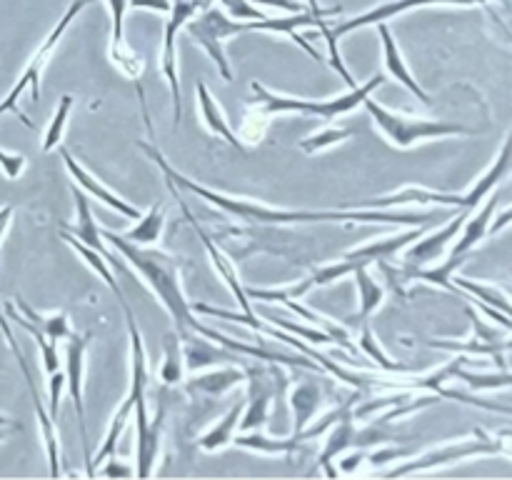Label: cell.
<instances>
[{
  "instance_id": "obj_47",
  "label": "cell",
  "mask_w": 512,
  "mask_h": 480,
  "mask_svg": "<svg viewBox=\"0 0 512 480\" xmlns=\"http://www.w3.org/2000/svg\"><path fill=\"white\" fill-rule=\"evenodd\" d=\"M110 18H113V45L125 43L123 40V23H125V10H128V0H108Z\"/></svg>"
},
{
  "instance_id": "obj_36",
  "label": "cell",
  "mask_w": 512,
  "mask_h": 480,
  "mask_svg": "<svg viewBox=\"0 0 512 480\" xmlns=\"http://www.w3.org/2000/svg\"><path fill=\"white\" fill-rule=\"evenodd\" d=\"M185 360H183V345L178 343V335L168 333L163 343V363H160L158 375L165 385H175L183 380Z\"/></svg>"
},
{
  "instance_id": "obj_14",
  "label": "cell",
  "mask_w": 512,
  "mask_h": 480,
  "mask_svg": "<svg viewBox=\"0 0 512 480\" xmlns=\"http://www.w3.org/2000/svg\"><path fill=\"white\" fill-rule=\"evenodd\" d=\"M470 213H473V210L460 208V213L453 215V218H450L443 228L435 230L433 235H428V238H423V235H420L423 240H418L415 245H410L408 253H405V268H408V273L413 275L415 270L430 268L433 263H438V260L443 258L445 248H448V245L458 238V233L463 230L465 220L470 218Z\"/></svg>"
},
{
  "instance_id": "obj_13",
  "label": "cell",
  "mask_w": 512,
  "mask_h": 480,
  "mask_svg": "<svg viewBox=\"0 0 512 480\" xmlns=\"http://www.w3.org/2000/svg\"><path fill=\"white\" fill-rule=\"evenodd\" d=\"M340 8H320V10H300V13L288 15V18H263V20H248V30H260V33H275V35H288L293 38L310 58L315 60H323V55L313 48L305 38H300L298 28L308 25V28H323L328 20L325 18H333L338 15Z\"/></svg>"
},
{
  "instance_id": "obj_38",
  "label": "cell",
  "mask_w": 512,
  "mask_h": 480,
  "mask_svg": "<svg viewBox=\"0 0 512 480\" xmlns=\"http://www.w3.org/2000/svg\"><path fill=\"white\" fill-rule=\"evenodd\" d=\"M353 135H355V128H348V125H330V128H323L318 130V133L300 140L298 148L305 150L308 155H313V153H320V150L333 148V145L338 143H345V140L353 138Z\"/></svg>"
},
{
  "instance_id": "obj_41",
  "label": "cell",
  "mask_w": 512,
  "mask_h": 480,
  "mask_svg": "<svg viewBox=\"0 0 512 480\" xmlns=\"http://www.w3.org/2000/svg\"><path fill=\"white\" fill-rule=\"evenodd\" d=\"M110 60H113V65L125 75V78L138 80L140 75H143V58H140L138 53H133L125 43L110 45Z\"/></svg>"
},
{
  "instance_id": "obj_3",
  "label": "cell",
  "mask_w": 512,
  "mask_h": 480,
  "mask_svg": "<svg viewBox=\"0 0 512 480\" xmlns=\"http://www.w3.org/2000/svg\"><path fill=\"white\" fill-rule=\"evenodd\" d=\"M125 320H128L130 335V390L135 395V475L150 478L155 468V460L160 453V438H163V410L158 418H150L148 413V353H145L143 335H140L135 315L130 310L128 300H123Z\"/></svg>"
},
{
  "instance_id": "obj_12",
  "label": "cell",
  "mask_w": 512,
  "mask_h": 480,
  "mask_svg": "<svg viewBox=\"0 0 512 480\" xmlns=\"http://www.w3.org/2000/svg\"><path fill=\"white\" fill-rule=\"evenodd\" d=\"M470 320H473L475 335L470 340H425L428 348H438V350H450V353H463V355H490V358L498 363V368H505L503 355L512 350V340H503L500 333H495L493 328L483 323L478 315L473 313V308H468Z\"/></svg>"
},
{
  "instance_id": "obj_50",
  "label": "cell",
  "mask_w": 512,
  "mask_h": 480,
  "mask_svg": "<svg viewBox=\"0 0 512 480\" xmlns=\"http://www.w3.org/2000/svg\"><path fill=\"white\" fill-rule=\"evenodd\" d=\"M253 5H265V8H278V10H290V13H300L303 5L300 0H250Z\"/></svg>"
},
{
  "instance_id": "obj_9",
  "label": "cell",
  "mask_w": 512,
  "mask_h": 480,
  "mask_svg": "<svg viewBox=\"0 0 512 480\" xmlns=\"http://www.w3.org/2000/svg\"><path fill=\"white\" fill-rule=\"evenodd\" d=\"M93 333L75 335L70 333L68 343H65V388H68L70 398H73L75 415H78V428H80V440H83V453H85V473L95 475L93 470V450H90V438H88V425H85V353H88V345Z\"/></svg>"
},
{
  "instance_id": "obj_39",
  "label": "cell",
  "mask_w": 512,
  "mask_h": 480,
  "mask_svg": "<svg viewBox=\"0 0 512 480\" xmlns=\"http://www.w3.org/2000/svg\"><path fill=\"white\" fill-rule=\"evenodd\" d=\"M73 103H75L73 95H63V98L58 100V108H55L53 118H50L48 128H45V135H43V153H50V150H55L60 143H63L65 125H68Z\"/></svg>"
},
{
  "instance_id": "obj_46",
  "label": "cell",
  "mask_w": 512,
  "mask_h": 480,
  "mask_svg": "<svg viewBox=\"0 0 512 480\" xmlns=\"http://www.w3.org/2000/svg\"><path fill=\"white\" fill-rule=\"evenodd\" d=\"M48 383H50V398H48V413L58 420L60 413V395L65 390V370H55L53 375H48Z\"/></svg>"
},
{
  "instance_id": "obj_42",
  "label": "cell",
  "mask_w": 512,
  "mask_h": 480,
  "mask_svg": "<svg viewBox=\"0 0 512 480\" xmlns=\"http://www.w3.org/2000/svg\"><path fill=\"white\" fill-rule=\"evenodd\" d=\"M270 325H275V328L285 330V333L290 335H300V338H308L313 340V343H335L333 335L328 333V330L318 328V325H303V323H290V320H283V318H273L270 315L268 318Z\"/></svg>"
},
{
  "instance_id": "obj_25",
  "label": "cell",
  "mask_w": 512,
  "mask_h": 480,
  "mask_svg": "<svg viewBox=\"0 0 512 480\" xmlns=\"http://www.w3.org/2000/svg\"><path fill=\"white\" fill-rule=\"evenodd\" d=\"M498 200H500V193H490L488 203L480 208V213L465 220L463 230L458 233V243H455L450 258L463 260L465 263V258H468L470 250H473L480 240H485V235H488V228H490V220H493L495 208H498Z\"/></svg>"
},
{
  "instance_id": "obj_5",
  "label": "cell",
  "mask_w": 512,
  "mask_h": 480,
  "mask_svg": "<svg viewBox=\"0 0 512 480\" xmlns=\"http://www.w3.org/2000/svg\"><path fill=\"white\" fill-rule=\"evenodd\" d=\"M385 83L383 73H375L368 83L355 85L348 93L338 95V98L328 100H305V98H290V95H278L273 90L265 88L263 83H253L250 90L255 95V105L265 110L270 115H285V113H308V115H320L325 120H335L340 115H348L350 110H355L358 105H363V100L368 95H373V90H378Z\"/></svg>"
},
{
  "instance_id": "obj_20",
  "label": "cell",
  "mask_w": 512,
  "mask_h": 480,
  "mask_svg": "<svg viewBox=\"0 0 512 480\" xmlns=\"http://www.w3.org/2000/svg\"><path fill=\"white\" fill-rule=\"evenodd\" d=\"M180 338V335H178ZM183 360L185 368L193 370V373H200L205 368H213L218 363H233V360H240L238 353L228 350L225 345L220 343H210V338L200 333H190L183 335Z\"/></svg>"
},
{
  "instance_id": "obj_55",
  "label": "cell",
  "mask_w": 512,
  "mask_h": 480,
  "mask_svg": "<svg viewBox=\"0 0 512 480\" xmlns=\"http://www.w3.org/2000/svg\"><path fill=\"white\" fill-rule=\"evenodd\" d=\"M498 438H500V453L510 455L512 458V430H500Z\"/></svg>"
},
{
  "instance_id": "obj_11",
  "label": "cell",
  "mask_w": 512,
  "mask_h": 480,
  "mask_svg": "<svg viewBox=\"0 0 512 480\" xmlns=\"http://www.w3.org/2000/svg\"><path fill=\"white\" fill-rule=\"evenodd\" d=\"M0 330H3L5 340H8V345H10V350H13L15 360H18L20 373H23L25 385H28L30 400H33V408H35V413H38L40 438H43L45 455H48L50 475H55V478H58V475H60V440H58V428H55V418L48 413V410H45L43 400H40V393H38V388H35V380H33V373H30L28 360H25L23 350H20L18 343H15V335H13V330H10L8 320H5L3 313H0Z\"/></svg>"
},
{
  "instance_id": "obj_54",
  "label": "cell",
  "mask_w": 512,
  "mask_h": 480,
  "mask_svg": "<svg viewBox=\"0 0 512 480\" xmlns=\"http://www.w3.org/2000/svg\"><path fill=\"white\" fill-rule=\"evenodd\" d=\"M13 220V205H3L0 208V248H3V238L8 233V225Z\"/></svg>"
},
{
  "instance_id": "obj_6",
  "label": "cell",
  "mask_w": 512,
  "mask_h": 480,
  "mask_svg": "<svg viewBox=\"0 0 512 480\" xmlns=\"http://www.w3.org/2000/svg\"><path fill=\"white\" fill-rule=\"evenodd\" d=\"M88 5H90V0H73V3H70V8L65 10L63 18L58 20V25L50 30L48 38H45L43 43L38 45V50L33 53V58L28 60V65H25L23 75L18 78V83H15L13 88H10V93L5 95L3 100H0V115L15 113V115H18V120H23L25 128H33V123L28 120V115H25L23 110L18 108L20 95H23L25 90L30 88V95H33V100L38 103V100H40V75H43L45 65H48L50 58H53L55 48H58V43H60V38L65 35V30L70 28V23H73V20L80 15V10L88 8Z\"/></svg>"
},
{
  "instance_id": "obj_51",
  "label": "cell",
  "mask_w": 512,
  "mask_h": 480,
  "mask_svg": "<svg viewBox=\"0 0 512 480\" xmlns=\"http://www.w3.org/2000/svg\"><path fill=\"white\" fill-rule=\"evenodd\" d=\"M510 223H512V205H510V208L500 210L498 215H493V220H490L488 235H498L500 230H503V228H508Z\"/></svg>"
},
{
  "instance_id": "obj_33",
  "label": "cell",
  "mask_w": 512,
  "mask_h": 480,
  "mask_svg": "<svg viewBox=\"0 0 512 480\" xmlns=\"http://www.w3.org/2000/svg\"><path fill=\"white\" fill-rule=\"evenodd\" d=\"M163 228H165V208L163 203L150 205L148 213H143L138 218V225L130 228L123 238H128L130 243L143 245V248H153L158 245V240L163 238Z\"/></svg>"
},
{
  "instance_id": "obj_40",
  "label": "cell",
  "mask_w": 512,
  "mask_h": 480,
  "mask_svg": "<svg viewBox=\"0 0 512 480\" xmlns=\"http://www.w3.org/2000/svg\"><path fill=\"white\" fill-rule=\"evenodd\" d=\"M455 378L465 380L470 390H503L512 388V373L510 370H498V373H470V370L458 368Z\"/></svg>"
},
{
  "instance_id": "obj_19",
  "label": "cell",
  "mask_w": 512,
  "mask_h": 480,
  "mask_svg": "<svg viewBox=\"0 0 512 480\" xmlns=\"http://www.w3.org/2000/svg\"><path fill=\"white\" fill-rule=\"evenodd\" d=\"M510 170H512V130H510L508 138H505V143H503V148H500L495 163L488 168V173L480 175V178L475 180L473 188H470L465 195H460V208H465V210L478 208V205L483 203V200L488 198V195L493 193V190L498 188L505 178H508Z\"/></svg>"
},
{
  "instance_id": "obj_18",
  "label": "cell",
  "mask_w": 512,
  "mask_h": 480,
  "mask_svg": "<svg viewBox=\"0 0 512 480\" xmlns=\"http://www.w3.org/2000/svg\"><path fill=\"white\" fill-rule=\"evenodd\" d=\"M180 205H183V210H185V215H188V220H190V225H193V230H195V233L200 235V240H203L205 250H208L210 260H213V268L218 270L220 280H223V283L228 285V290H230V293H233V298L238 300L240 310H243V313H248V315H253L255 310H253V305H250V298H248V293H245V285L240 283V278H238V270H235L233 260H230L228 255H225L223 250H220L218 245L213 243V238H210V235L205 233V230L200 228L198 223H195V218H193V215H190L188 205H185L183 200H180Z\"/></svg>"
},
{
  "instance_id": "obj_15",
  "label": "cell",
  "mask_w": 512,
  "mask_h": 480,
  "mask_svg": "<svg viewBox=\"0 0 512 480\" xmlns=\"http://www.w3.org/2000/svg\"><path fill=\"white\" fill-rule=\"evenodd\" d=\"M58 153H60V160H63L65 170H68L70 178L75 180V185H78L83 193H88L90 198L100 200L103 205H108L110 210H115L118 215H123V218H130V220H138L140 215V208H135V205H130L128 200L120 198L115 190H110L108 185H103V180L95 178L93 173H90L88 168H83V165L78 163V160L73 158V153H70L68 148H63V143L58 145Z\"/></svg>"
},
{
  "instance_id": "obj_17",
  "label": "cell",
  "mask_w": 512,
  "mask_h": 480,
  "mask_svg": "<svg viewBox=\"0 0 512 480\" xmlns=\"http://www.w3.org/2000/svg\"><path fill=\"white\" fill-rule=\"evenodd\" d=\"M245 378H248V398H245L243 418H240V430H260L268 423L270 405L275 398V380L268 370L245 368Z\"/></svg>"
},
{
  "instance_id": "obj_48",
  "label": "cell",
  "mask_w": 512,
  "mask_h": 480,
  "mask_svg": "<svg viewBox=\"0 0 512 480\" xmlns=\"http://www.w3.org/2000/svg\"><path fill=\"white\" fill-rule=\"evenodd\" d=\"M103 463H105V468L100 470V473L108 475V478H113V475L115 478H128V475H135V468H130V465H125L123 460L115 458V453L110 455V458H105Z\"/></svg>"
},
{
  "instance_id": "obj_49",
  "label": "cell",
  "mask_w": 512,
  "mask_h": 480,
  "mask_svg": "<svg viewBox=\"0 0 512 480\" xmlns=\"http://www.w3.org/2000/svg\"><path fill=\"white\" fill-rule=\"evenodd\" d=\"M128 8H145L155 10V13H170L173 0H128Z\"/></svg>"
},
{
  "instance_id": "obj_28",
  "label": "cell",
  "mask_w": 512,
  "mask_h": 480,
  "mask_svg": "<svg viewBox=\"0 0 512 480\" xmlns=\"http://www.w3.org/2000/svg\"><path fill=\"white\" fill-rule=\"evenodd\" d=\"M245 380V370L240 368H213V370H205V373L195 375L193 380L188 383L190 393H200V395H208V398H220L225 395L228 390H233L235 385H240Z\"/></svg>"
},
{
  "instance_id": "obj_34",
  "label": "cell",
  "mask_w": 512,
  "mask_h": 480,
  "mask_svg": "<svg viewBox=\"0 0 512 480\" xmlns=\"http://www.w3.org/2000/svg\"><path fill=\"white\" fill-rule=\"evenodd\" d=\"M15 305H18L20 315H25V318H28L30 323L40 330V333L48 335L53 343L65 340L70 333H73V330H70V320L65 313H38V310L30 308L23 298H15Z\"/></svg>"
},
{
  "instance_id": "obj_4",
  "label": "cell",
  "mask_w": 512,
  "mask_h": 480,
  "mask_svg": "<svg viewBox=\"0 0 512 480\" xmlns=\"http://www.w3.org/2000/svg\"><path fill=\"white\" fill-rule=\"evenodd\" d=\"M365 110L373 118V125L385 135L390 145L395 148H413V145L425 143V140L435 138H453V135H478L480 130L468 128L460 123H448V120H430V118H415V115L395 113V110L380 105L373 95L363 100Z\"/></svg>"
},
{
  "instance_id": "obj_24",
  "label": "cell",
  "mask_w": 512,
  "mask_h": 480,
  "mask_svg": "<svg viewBox=\"0 0 512 480\" xmlns=\"http://www.w3.org/2000/svg\"><path fill=\"white\" fill-rule=\"evenodd\" d=\"M378 33H380V40H383L385 70H388V73L393 75V78L398 80L400 85H405V88H408L410 93H413L415 98L420 100V103H423V105L433 103V100H430V95L425 93L423 88H420V83H418V80H415V75L408 70V65H405L403 53H400L398 43H395V38H393V33H390L388 25L378 23Z\"/></svg>"
},
{
  "instance_id": "obj_32",
  "label": "cell",
  "mask_w": 512,
  "mask_h": 480,
  "mask_svg": "<svg viewBox=\"0 0 512 480\" xmlns=\"http://www.w3.org/2000/svg\"><path fill=\"white\" fill-rule=\"evenodd\" d=\"M355 285H358V298H360V313L358 323H370V318L375 315V310L383 305L385 300V285L370 275L368 265H358L353 270Z\"/></svg>"
},
{
  "instance_id": "obj_31",
  "label": "cell",
  "mask_w": 512,
  "mask_h": 480,
  "mask_svg": "<svg viewBox=\"0 0 512 480\" xmlns=\"http://www.w3.org/2000/svg\"><path fill=\"white\" fill-rule=\"evenodd\" d=\"M60 238H63L65 243H68L70 248H73L75 253L80 255V260H83V263L88 265V268L93 270V273L98 275V278L103 280V283L108 285V288L113 290L115 295H118V300H120V303H123V300H125V295H123V290H120V285H118V280H115V275L110 273V260L105 258L103 253H98V250H95V248H90V245L80 243V240L75 238L73 233H68V230H63V233H60Z\"/></svg>"
},
{
  "instance_id": "obj_2",
  "label": "cell",
  "mask_w": 512,
  "mask_h": 480,
  "mask_svg": "<svg viewBox=\"0 0 512 480\" xmlns=\"http://www.w3.org/2000/svg\"><path fill=\"white\" fill-rule=\"evenodd\" d=\"M103 233V240L110 245L113 250H118L130 265L140 273V278L145 280L150 290L155 293V298L160 300L168 315L173 318L175 323V333L183 338V335L190 333H200L205 338L215 340L220 343L223 340V333H218L210 325L200 323L198 313L193 310V303L185 298L183 290V280H180V268L175 263L173 255L163 253V250L155 248H143V245L130 243L128 238L123 235H115L113 230H100Z\"/></svg>"
},
{
  "instance_id": "obj_44",
  "label": "cell",
  "mask_w": 512,
  "mask_h": 480,
  "mask_svg": "<svg viewBox=\"0 0 512 480\" xmlns=\"http://www.w3.org/2000/svg\"><path fill=\"white\" fill-rule=\"evenodd\" d=\"M225 8L230 10V18L233 20H263L268 15L263 10H258V5H253L250 0H220Z\"/></svg>"
},
{
  "instance_id": "obj_10",
  "label": "cell",
  "mask_w": 512,
  "mask_h": 480,
  "mask_svg": "<svg viewBox=\"0 0 512 480\" xmlns=\"http://www.w3.org/2000/svg\"><path fill=\"white\" fill-rule=\"evenodd\" d=\"M210 0H173V8H170V18L165 23L163 33V50H160V73L168 80L170 95H173V125H180V113H183V103H180V80H178V58H175V38L183 30V25L188 23L193 15H198L200 10L208 8Z\"/></svg>"
},
{
  "instance_id": "obj_45",
  "label": "cell",
  "mask_w": 512,
  "mask_h": 480,
  "mask_svg": "<svg viewBox=\"0 0 512 480\" xmlns=\"http://www.w3.org/2000/svg\"><path fill=\"white\" fill-rule=\"evenodd\" d=\"M25 165H28L25 155L8 153V150L0 148V170H3L5 178H8V180H18L20 175L25 173Z\"/></svg>"
},
{
  "instance_id": "obj_56",
  "label": "cell",
  "mask_w": 512,
  "mask_h": 480,
  "mask_svg": "<svg viewBox=\"0 0 512 480\" xmlns=\"http://www.w3.org/2000/svg\"><path fill=\"white\" fill-rule=\"evenodd\" d=\"M15 430H18V425H13V423H0V443H3V440L8 438L10 433H15Z\"/></svg>"
},
{
  "instance_id": "obj_1",
  "label": "cell",
  "mask_w": 512,
  "mask_h": 480,
  "mask_svg": "<svg viewBox=\"0 0 512 480\" xmlns=\"http://www.w3.org/2000/svg\"><path fill=\"white\" fill-rule=\"evenodd\" d=\"M140 150L153 160L160 168V173L165 175L170 188L188 190L195 193L198 198L208 200L210 205L220 208L223 213L235 215V218L245 220V223H385V225H410V228H418V225H428L430 220L438 218V213H393V210H378V208H350V210H303V208H275V205L260 203V200L243 198V195H228L220 193V190L208 188V185H200L195 180H190L188 175H183L180 170H175L168 163L163 153H160L158 145H150L140 140Z\"/></svg>"
},
{
  "instance_id": "obj_35",
  "label": "cell",
  "mask_w": 512,
  "mask_h": 480,
  "mask_svg": "<svg viewBox=\"0 0 512 480\" xmlns=\"http://www.w3.org/2000/svg\"><path fill=\"white\" fill-rule=\"evenodd\" d=\"M5 315H8V318L13 320L15 325H20V328H23L25 333H30V335H33V340H35V343H38V348H40V358H43V368H45V373H48V375H53L55 370H60L58 348H55V343H53V340H50L48 335H43V333H40V330L35 328V325L30 323V320L25 318V315L15 313V305H13V303H8V305H5Z\"/></svg>"
},
{
  "instance_id": "obj_23",
  "label": "cell",
  "mask_w": 512,
  "mask_h": 480,
  "mask_svg": "<svg viewBox=\"0 0 512 480\" xmlns=\"http://www.w3.org/2000/svg\"><path fill=\"white\" fill-rule=\"evenodd\" d=\"M195 90H198V105H200V118H203L205 128L210 130V133L215 135V138L225 140L228 145H233L238 153H245V145L243 140H240V135L235 133L233 128H230L228 118H225L223 108L218 105V100L213 98V93L208 90V85L203 83V80H198V85H195Z\"/></svg>"
},
{
  "instance_id": "obj_22",
  "label": "cell",
  "mask_w": 512,
  "mask_h": 480,
  "mask_svg": "<svg viewBox=\"0 0 512 480\" xmlns=\"http://www.w3.org/2000/svg\"><path fill=\"white\" fill-rule=\"evenodd\" d=\"M425 233V225H418V228L408 230V233H398V235H388V238H380V240H370V243L360 245V248L348 250L343 258L353 260L355 265H370L375 260H388L393 258L395 253H400L403 248H408L410 243L420 238Z\"/></svg>"
},
{
  "instance_id": "obj_21",
  "label": "cell",
  "mask_w": 512,
  "mask_h": 480,
  "mask_svg": "<svg viewBox=\"0 0 512 480\" xmlns=\"http://www.w3.org/2000/svg\"><path fill=\"white\" fill-rule=\"evenodd\" d=\"M70 193H73V200H75V225L73 230H68V233H73L75 238L80 240V243L90 245V248H95L98 253H103L105 258L110 260V265L115 263V255L110 253L108 245H105L103 240V233H100L98 223H95V215H93V208H90V195L83 193V190L78 188V185H70Z\"/></svg>"
},
{
  "instance_id": "obj_53",
  "label": "cell",
  "mask_w": 512,
  "mask_h": 480,
  "mask_svg": "<svg viewBox=\"0 0 512 480\" xmlns=\"http://www.w3.org/2000/svg\"><path fill=\"white\" fill-rule=\"evenodd\" d=\"M363 460H365L363 450H355V455H345V458L340 460V473L350 475L353 470H358V465L363 463Z\"/></svg>"
},
{
  "instance_id": "obj_16",
  "label": "cell",
  "mask_w": 512,
  "mask_h": 480,
  "mask_svg": "<svg viewBox=\"0 0 512 480\" xmlns=\"http://www.w3.org/2000/svg\"><path fill=\"white\" fill-rule=\"evenodd\" d=\"M485 3H490V0H388V3L368 10V13L358 15V18L338 23L335 28H330V35L338 40V38H343V35L353 33V30L385 23V20H390L393 15L408 13V10H418V8H430V5H465V8H468V5H485Z\"/></svg>"
},
{
  "instance_id": "obj_8",
  "label": "cell",
  "mask_w": 512,
  "mask_h": 480,
  "mask_svg": "<svg viewBox=\"0 0 512 480\" xmlns=\"http://www.w3.org/2000/svg\"><path fill=\"white\" fill-rule=\"evenodd\" d=\"M478 455H500V438H493L485 430H475V438L455 440V443L440 445V448L425 450L418 458L408 460V463L398 465L385 475H410V473H423V470L443 468V465L460 463V460L478 458Z\"/></svg>"
},
{
  "instance_id": "obj_43",
  "label": "cell",
  "mask_w": 512,
  "mask_h": 480,
  "mask_svg": "<svg viewBox=\"0 0 512 480\" xmlns=\"http://www.w3.org/2000/svg\"><path fill=\"white\" fill-rule=\"evenodd\" d=\"M438 395H440V398H453V400H460V403L478 405V408H485V410H495V413L512 415V408H510V405L488 403V400H478V398H473V395H468V393H460V390H448V388H440V390H438Z\"/></svg>"
},
{
  "instance_id": "obj_27",
  "label": "cell",
  "mask_w": 512,
  "mask_h": 480,
  "mask_svg": "<svg viewBox=\"0 0 512 480\" xmlns=\"http://www.w3.org/2000/svg\"><path fill=\"white\" fill-rule=\"evenodd\" d=\"M320 403H323V390L315 380H300L298 385L290 393V408H293L295 415V428L293 433H303L310 423H313L315 413L320 410Z\"/></svg>"
},
{
  "instance_id": "obj_26",
  "label": "cell",
  "mask_w": 512,
  "mask_h": 480,
  "mask_svg": "<svg viewBox=\"0 0 512 480\" xmlns=\"http://www.w3.org/2000/svg\"><path fill=\"white\" fill-rule=\"evenodd\" d=\"M355 445V418L353 415H345V418H340L338 423L330 425L328 430H325V440H323V450H320V468L325 470V475L328 478H335L338 475V470L333 468V460L340 458V455L345 453L348 448H353Z\"/></svg>"
},
{
  "instance_id": "obj_29",
  "label": "cell",
  "mask_w": 512,
  "mask_h": 480,
  "mask_svg": "<svg viewBox=\"0 0 512 480\" xmlns=\"http://www.w3.org/2000/svg\"><path fill=\"white\" fill-rule=\"evenodd\" d=\"M243 408H245V400L240 403L230 405L228 413L198 438V448L205 450V453H218V450H225L228 445H233L235 438V430L240 428V418H243Z\"/></svg>"
},
{
  "instance_id": "obj_37",
  "label": "cell",
  "mask_w": 512,
  "mask_h": 480,
  "mask_svg": "<svg viewBox=\"0 0 512 480\" xmlns=\"http://www.w3.org/2000/svg\"><path fill=\"white\" fill-rule=\"evenodd\" d=\"M360 350H363L370 360H375V365H378V368H383L385 373H395V375L410 373L408 365L395 363V360L390 358L383 348H380V343H378V338H375L370 323H360Z\"/></svg>"
},
{
  "instance_id": "obj_52",
  "label": "cell",
  "mask_w": 512,
  "mask_h": 480,
  "mask_svg": "<svg viewBox=\"0 0 512 480\" xmlns=\"http://www.w3.org/2000/svg\"><path fill=\"white\" fill-rule=\"evenodd\" d=\"M403 455H408V450L385 448V450H375L368 460L375 465V463H388V460H398V458H403Z\"/></svg>"
},
{
  "instance_id": "obj_7",
  "label": "cell",
  "mask_w": 512,
  "mask_h": 480,
  "mask_svg": "<svg viewBox=\"0 0 512 480\" xmlns=\"http://www.w3.org/2000/svg\"><path fill=\"white\" fill-rule=\"evenodd\" d=\"M183 30L210 55V58H213L215 68L223 75L225 83H233L235 75L228 63V55H225V40L233 38V35L238 33H248V23L233 20L220 8H210L208 5V8L200 10L198 15H193V18L183 25Z\"/></svg>"
},
{
  "instance_id": "obj_30",
  "label": "cell",
  "mask_w": 512,
  "mask_h": 480,
  "mask_svg": "<svg viewBox=\"0 0 512 480\" xmlns=\"http://www.w3.org/2000/svg\"><path fill=\"white\" fill-rule=\"evenodd\" d=\"M233 443L238 448L253 450V453L263 455H290L295 450H300L305 445V440H300L298 435H290V438H268V435H260L258 430H243L240 435H235Z\"/></svg>"
}]
</instances>
